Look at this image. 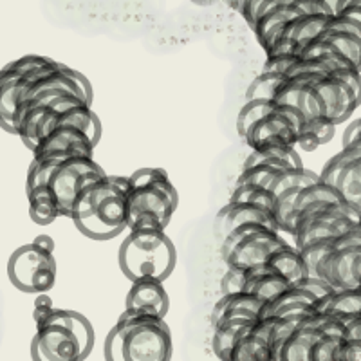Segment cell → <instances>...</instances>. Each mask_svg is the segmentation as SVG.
Masks as SVG:
<instances>
[{"mask_svg": "<svg viewBox=\"0 0 361 361\" xmlns=\"http://www.w3.org/2000/svg\"><path fill=\"white\" fill-rule=\"evenodd\" d=\"M127 193L128 176L107 173L80 193L71 221L85 237L111 240L128 230Z\"/></svg>", "mask_w": 361, "mask_h": 361, "instance_id": "obj_1", "label": "cell"}, {"mask_svg": "<svg viewBox=\"0 0 361 361\" xmlns=\"http://www.w3.org/2000/svg\"><path fill=\"white\" fill-rule=\"evenodd\" d=\"M109 361H166L172 357V334L163 316L127 309L105 338Z\"/></svg>", "mask_w": 361, "mask_h": 361, "instance_id": "obj_2", "label": "cell"}, {"mask_svg": "<svg viewBox=\"0 0 361 361\" xmlns=\"http://www.w3.org/2000/svg\"><path fill=\"white\" fill-rule=\"evenodd\" d=\"M94 347V329L82 312L53 309L37 324L31 356L38 361H82Z\"/></svg>", "mask_w": 361, "mask_h": 361, "instance_id": "obj_3", "label": "cell"}, {"mask_svg": "<svg viewBox=\"0 0 361 361\" xmlns=\"http://www.w3.org/2000/svg\"><path fill=\"white\" fill-rule=\"evenodd\" d=\"M128 230H166L179 206V193L163 169H140L128 176Z\"/></svg>", "mask_w": 361, "mask_h": 361, "instance_id": "obj_4", "label": "cell"}, {"mask_svg": "<svg viewBox=\"0 0 361 361\" xmlns=\"http://www.w3.org/2000/svg\"><path fill=\"white\" fill-rule=\"evenodd\" d=\"M118 262L130 282L141 279L166 280L176 267L177 251L164 230L135 228L119 246Z\"/></svg>", "mask_w": 361, "mask_h": 361, "instance_id": "obj_5", "label": "cell"}, {"mask_svg": "<svg viewBox=\"0 0 361 361\" xmlns=\"http://www.w3.org/2000/svg\"><path fill=\"white\" fill-rule=\"evenodd\" d=\"M286 243L289 240L283 238L282 231L262 222H247L222 238L221 255L228 267L259 266Z\"/></svg>", "mask_w": 361, "mask_h": 361, "instance_id": "obj_6", "label": "cell"}, {"mask_svg": "<svg viewBox=\"0 0 361 361\" xmlns=\"http://www.w3.org/2000/svg\"><path fill=\"white\" fill-rule=\"evenodd\" d=\"M316 276L333 289L356 288L361 283V224L334 237L324 259L316 266Z\"/></svg>", "mask_w": 361, "mask_h": 361, "instance_id": "obj_7", "label": "cell"}, {"mask_svg": "<svg viewBox=\"0 0 361 361\" xmlns=\"http://www.w3.org/2000/svg\"><path fill=\"white\" fill-rule=\"evenodd\" d=\"M8 275L11 283L24 293H47L56 282V260L53 251L37 243L18 247L9 257Z\"/></svg>", "mask_w": 361, "mask_h": 361, "instance_id": "obj_8", "label": "cell"}, {"mask_svg": "<svg viewBox=\"0 0 361 361\" xmlns=\"http://www.w3.org/2000/svg\"><path fill=\"white\" fill-rule=\"evenodd\" d=\"M103 176H107V172L96 163L94 156H73L58 164L51 172L47 185L56 193L60 215L71 219L80 193Z\"/></svg>", "mask_w": 361, "mask_h": 361, "instance_id": "obj_9", "label": "cell"}, {"mask_svg": "<svg viewBox=\"0 0 361 361\" xmlns=\"http://www.w3.org/2000/svg\"><path fill=\"white\" fill-rule=\"evenodd\" d=\"M320 177L338 188L349 204L361 209V140L341 148L322 169Z\"/></svg>", "mask_w": 361, "mask_h": 361, "instance_id": "obj_10", "label": "cell"}, {"mask_svg": "<svg viewBox=\"0 0 361 361\" xmlns=\"http://www.w3.org/2000/svg\"><path fill=\"white\" fill-rule=\"evenodd\" d=\"M324 320V312L307 316L276 349L275 361H309L316 340L324 334L322 331Z\"/></svg>", "mask_w": 361, "mask_h": 361, "instance_id": "obj_11", "label": "cell"}, {"mask_svg": "<svg viewBox=\"0 0 361 361\" xmlns=\"http://www.w3.org/2000/svg\"><path fill=\"white\" fill-rule=\"evenodd\" d=\"M230 361H273V318H259L244 331Z\"/></svg>", "mask_w": 361, "mask_h": 361, "instance_id": "obj_12", "label": "cell"}, {"mask_svg": "<svg viewBox=\"0 0 361 361\" xmlns=\"http://www.w3.org/2000/svg\"><path fill=\"white\" fill-rule=\"evenodd\" d=\"M247 222H262V224L271 226V228L280 231L273 209L262 204L244 201H228V204L221 208V212L217 214L215 228H217V233L221 235V238H224L235 228L247 224Z\"/></svg>", "mask_w": 361, "mask_h": 361, "instance_id": "obj_13", "label": "cell"}, {"mask_svg": "<svg viewBox=\"0 0 361 361\" xmlns=\"http://www.w3.org/2000/svg\"><path fill=\"white\" fill-rule=\"evenodd\" d=\"M316 302L318 296L309 289L302 288L300 283H291L283 293H280L276 298L269 300L264 305L260 318H291V316H311L316 311Z\"/></svg>", "mask_w": 361, "mask_h": 361, "instance_id": "obj_14", "label": "cell"}, {"mask_svg": "<svg viewBox=\"0 0 361 361\" xmlns=\"http://www.w3.org/2000/svg\"><path fill=\"white\" fill-rule=\"evenodd\" d=\"M163 282L164 280L156 279L134 280L127 293V300H125L127 309L164 318L170 309V298Z\"/></svg>", "mask_w": 361, "mask_h": 361, "instance_id": "obj_15", "label": "cell"}, {"mask_svg": "<svg viewBox=\"0 0 361 361\" xmlns=\"http://www.w3.org/2000/svg\"><path fill=\"white\" fill-rule=\"evenodd\" d=\"M275 103H288L304 112L305 118L325 116L324 102H322L314 82L305 78H288L276 94Z\"/></svg>", "mask_w": 361, "mask_h": 361, "instance_id": "obj_16", "label": "cell"}, {"mask_svg": "<svg viewBox=\"0 0 361 361\" xmlns=\"http://www.w3.org/2000/svg\"><path fill=\"white\" fill-rule=\"evenodd\" d=\"M94 148L96 143L85 130L74 127V125H60L38 141L33 156L53 152V150H76V152L87 154V156H94Z\"/></svg>", "mask_w": 361, "mask_h": 361, "instance_id": "obj_17", "label": "cell"}, {"mask_svg": "<svg viewBox=\"0 0 361 361\" xmlns=\"http://www.w3.org/2000/svg\"><path fill=\"white\" fill-rule=\"evenodd\" d=\"M24 74V71L18 69L15 60L0 69V127L11 134H15V111H17Z\"/></svg>", "mask_w": 361, "mask_h": 361, "instance_id": "obj_18", "label": "cell"}, {"mask_svg": "<svg viewBox=\"0 0 361 361\" xmlns=\"http://www.w3.org/2000/svg\"><path fill=\"white\" fill-rule=\"evenodd\" d=\"M243 269L244 291H250L253 295L260 296L266 304L269 300L276 298L280 293H283L291 286V282L282 273L273 269L267 262L259 264V266L243 267Z\"/></svg>", "mask_w": 361, "mask_h": 361, "instance_id": "obj_19", "label": "cell"}, {"mask_svg": "<svg viewBox=\"0 0 361 361\" xmlns=\"http://www.w3.org/2000/svg\"><path fill=\"white\" fill-rule=\"evenodd\" d=\"M316 311L334 316L341 322L361 314V283L356 288L333 289L329 295L316 302Z\"/></svg>", "mask_w": 361, "mask_h": 361, "instance_id": "obj_20", "label": "cell"}, {"mask_svg": "<svg viewBox=\"0 0 361 361\" xmlns=\"http://www.w3.org/2000/svg\"><path fill=\"white\" fill-rule=\"evenodd\" d=\"M338 125L329 116H314V118H307L298 128L296 134V148L312 152L322 145L329 143L333 140L334 130Z\"/></svg>", "mask_w": 361, "mask_h": 361, "instance_id": "obj_21", "label": "cell"}, {"mask_svg": "<svg viewBox=\"0 0 361 361\" xmlns=\"http://www.w3.org/2000/svg\"><path fill=\"white\" fill-rule=\"evenodd\" d=\"M29 201V215L33 222L40 226H47L56 221L60 215V204H58L56 193L53 192L49 185L35 186L31 190H25Z\"/></svg>", "mask_w": 361, "mask_h": 361, "instance_id": "obj_22", "label": "cell"}, {"mask_svg": "<svg viewBox=\"0 0 361 361\" xmlns=\"http://www.w3.org/2000/svg\"><path fill=\"white\" fill-rule=\"evenodd\" d=\"M266 262L269 264L273 269L282 273L291 283L298 282V280H302L304 276L309 275L307 264H305L304 257H302L298 247L293 243H286L283 246H280L279 250L273 251Z\"/></svg>", "mask_w": 361, "mask_h": 361, "instance_id": "obj_23", "label": "cell"}, {"mask_svg": "<svg viewBox=\"0 0 361 361\" xmlns=\"http://www.w3.org/2000/svg\"><path fill=\"white\" fill-rule=\"evenodd\" d=\"M264 302L260 296L253 295L250 291H235V293H226V295H221V298L217 300L215 304L214 312H212V322H215L217 318H221L224 312L235 311V309H250V311L255 312H262Z\"/></svg>", "mask_w": 361, "mask_h": 361, "instance_id": "obj_24", "label": "cell"}, {"mask_svg": "<svg viewBox=\"0 0 361 361\" xmlns=\"http://www.w3.org/2000/svg\"><path fill=\"white\" fill-rule=\"evenodd\" d=\"M286 80L288 78L283 74L260 71L259 76L246 89V99H273L275 102L276 94L286 83Z\"/></svg>", "mask_w": 361, "mask_h": 361, "instance_id": "obj_25", "label": "cell"}, {"mask_svg": "<svg viewBox=\"0 0 361 361\" xmlns=\"http://www.w3.org/2000/svg\"><path fill=\"white\" fill-rule=\"evenodd\" d=\"M275 107V102L273 99H246L244 107L240 109L237 116V121H235V127H237V134L243 137L247 132V128L259 121L260 118H264L266 114H269Z\"/></svg>", "mask_w": 361, "mask_h": 361, "instance_id": "obj_26", "label": "cell"}, {"mask_svg": "<svg viewBox=\"0 0 361 361\" xmlns=\"http://www.w3.org/2000/svg\"><path fill=\"white\" fill-rule=\"evenodd\" d=\"M282 172L280 169L269 166V164H251V166H243V172L238 173L235 185H257L269 188L275 177Z\"/></svg>", "mask_w": 361, "mask_h": 361, "instance_id": "obj_27", "label": "cell"}, {"mask_svg": "<svg viewBox=\"0 0 361 361\" xmlns=\"http://www.w3.org/2000/svg\"><path fill=\"white\" fill-rule=\"evenodd\" d=\"M230 201L255 202V204H262L269 209L275 208V195H273V192L269 188L257 185H235Z\"/></svg>", "mask_w": 361, "mask_h": 361, "instance_id": "obj_28", "label": "cell"}, {"mask_svg": "<svg viewBox=\"0 0 361 361\" xmlns=\"http://www.w3.org/2000/svg\"><path fill=\"white\" fill-rule=\"evenodd\" d=\"M341 341H343V336L324 333L316 340L309 361H336Z\"/></svg>", "mask_w": 361, "mask_h": 361, "instance_id": "obj_29", "label": "cell"}, {"mask_svg": "<svg viewBox=\"0 0 361 361\" xmlns=\"http://www.w3.org/2000/svg\"><path fill=\"white\" fill-rule=\"evenodd\" d=\"M298 54H271V56H266V62H264L262 71H267V73H279L286 76V71L289 69L295 58Z\"/></svg>", "mask_w": 361, "mask_h": 361, "instance_id": "obj_30", "label": "cell"}, {"mask_svg": "<svg viewBox=\"0 0 361 361\" xmlns=\"http://www.w3.org/2000/svg\"><path fill=\"white\" fill-rule=\"evenodd\" d=\"M336 361H361L360 338H343Z\"/></svg>", "mask_w": 361, "mask_h": 361, "instance_id": "obj_31", "label": "cell"}, {"mask_svg": "<svg viewBox=\"0 0 361 361\" xmlns=\"http://www.w3.org/2000/svg\"><path fill=\"white\" fill-rule=\"evenodd\" d=\"M340 80H343L350 89L356 92L357 99L361 102V71L360 69H345V71H338L334 73Z\"/></svg>", "mask_w": 361, "mask_h": 361, "instance_id": "obj_32", "label": "cell"}, {"mask_svg": "<svg viewBox=\"0 0 361 361\" xmlns=\"http://www.w3.org/2000/svg\"><path fill=\"white\" fill-rule=\"evenodd\" d=\"M53 302H51V298L47 295H42V296H38V300H37V305H35V312H33V318H35V322H40V320H44L45 316L49 314L51 311H53Z\"/></svg>", "mask_w": 361, "mask_h": 361, "instance_id": "obj_33", "label": "cell"}, {"mask_svg": "<svg viewBox=\"0 0 361 361\" xmlns=\"http://www.w3.org/2000/svg\"><path fill=\"white\" fill-rule=\"evenodd\" d=\"M33 243H37L38 246L45 247V250H49V251H54V240L53 238L49 237V235H38L37 238H35Z\"/></svg>", "mask_w": 361, "mask_h": 361, "instance_id": "obj_34", "label": "cell"}, {"mask_svg": "<svg viewBox=\"0 0 361 361\" xmlns=\"http://www.w3.org/2000/svg\"><path fill=\"white\" fill-rule=\"evenodd\" d=\"M192 2H195V4H214V2H217V0H192Z\"/></svg>", "mask_w": 361, "mask_h": 361, "instance_id": "obj_35", "label": "cell"}]
</instances>
